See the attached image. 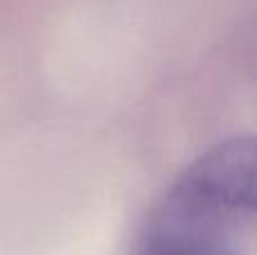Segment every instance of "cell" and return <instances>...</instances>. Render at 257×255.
Instances as JSON below:
<instances>
[{"mask_svg": "<svg viewBox=\"0 0 257 255\" xmlns=\"http://www.w3.org/2000/svg\"><path fill=\"white\" fill-rule=\"evenodd\" d=\"M255 212V149L217 145L169 188L140 237L138 255H244Z\"/></svg>", "mask_w": 257, "mask_h": 255, "instance_id": "cell-1", "label": "cell"}]
</instances>
